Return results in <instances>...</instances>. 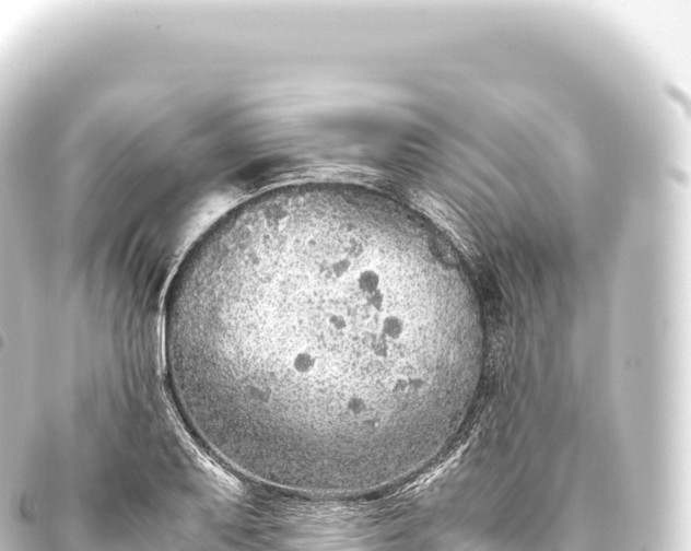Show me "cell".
I'll use <instances>...</instances> for the list:
<instances>
[{
	"label": "cell",
	"mask_w": 691,
	"mask_h": 551,
	"mask_svg": "<svg viewBox=\"0 0 691 551\" xmlns=\"http://www.w3.org/2000/svg\"><path fill=\"white\" fill-rule=\"evenodd\" d=\"M479 315L452 253L390 200L259 197L179 268L165 315L177 408L256 483L348 499L418 474L465 417Z\"/></svg>",
	"instance_id": "obj_1"
}]
</instances>
